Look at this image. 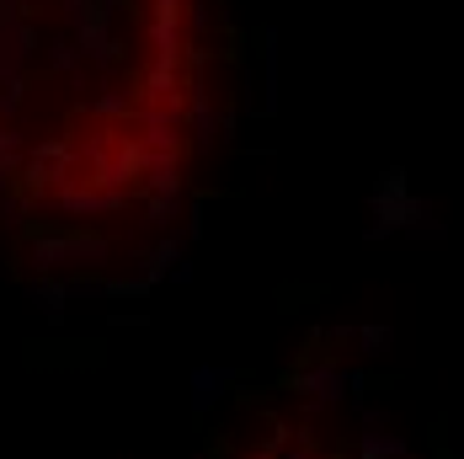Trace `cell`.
Masks as SVG:
<instances>
[{
	"label": "cell",
	"mask_w": 464,
	"mask_h": 459,
	"mask_svg": "<svg viewBox=\"0 0 464 459\" xmlns=\"http://www.w3.org/2000/svg\"><path fill=\"white\" fill-rule=\"evenodd\" d=\"M187 96V0H0V187L107 209L166 166Z\"/></svg>",
	"instance_id": "6da1fadb"
}]
</instances>
